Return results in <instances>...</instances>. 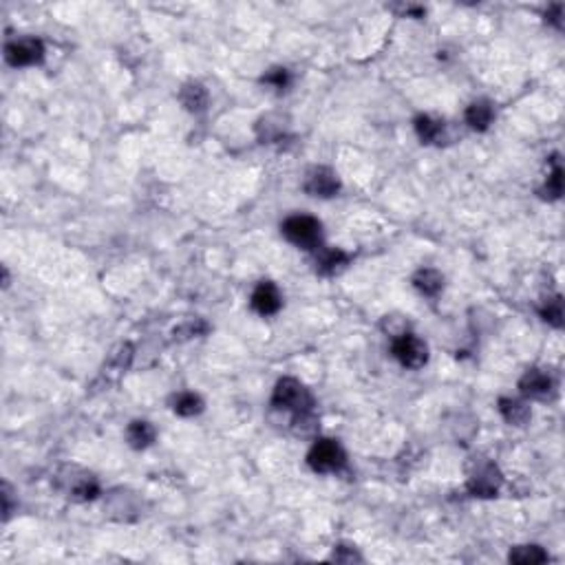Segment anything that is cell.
<instances>
[{
    "label": "cell",
    "instance_id": "cell-8",
    "mask_svg": "<svg viewBox=\"0 0 565 565\" xmlns=\"http://www.w3.org/2000/svg\"><path fill=\"white\" fill-rule=\"evenodd\" d=\"M519 389H521L523 395L541 400V397H548L550 391H552V378L548 374H543V371L532 369V371H528V374L521 378Z\"/></svg>",
    "mask_w": 565,
    "mask_h": 565
},
{
    "label": "cell",
    "instance_id": "cell-15",
    "mask_svg": "<svg viewBox=\"0 0 565 565\" xmlns=\"http://www.w3.org/2000/svg\"><path fill=\"white\" fill-rule=\"evenodd\" d=\"M413 282H415V287L422 294H427V296H435V294L442 289V274L435 272V269H422V272L415 274Z\"/></svg>",
    "mask_w": 565,
    "mask_h": 565
},
{
    "label": "cell",
    "instance_id": "cell-18",
    "mask_svg": "<svg viewBox=\"0 0 565 565\" xmlns=\"http://www.w3.org/2000/svg\"><path fill=\"white\" fill-rule=\"evenodd\" d=\"M347 263V254L340 250H325L318 259V272L323 274H333L336 269H340Z\"/></svg>",
    "mask_w": 565,
    "mask_h": 565
},
{
    "label": "cell",
    "instance_id": "cell-7",
    "mask_svg": "<svg viewBox=\"0 0 565 565\" xmlns=\"http://www.w3.org/2000/svg\"><path fill=\"white\" fill-rule=\"evenodd\" d=\"M252 307L263 316L276 314L280 310V294H278L274 282H269V280L259 282V287H256L252 294Z\"/></svg>",
    "mask_w": 565,
    "mask_h": 565
},
{
    "label": "cell",
    "instance_id": "cell-22",
    "mask_svg": "<svg viewBox=\"0 0 565 565\" xmlns=\"http://www.w3.org/2000/svg\"><path fill=\"white\" fill-rule=\"evenodd\" d=\"M263 82H267V84H274V86L282 88V86L287 84V71H285V69H274V71L269 73V75H265Z\"/></svg>",
    "mask_w": 565,
    "mask_h": 565
},
{
    "label": "cell",
    "instance_id": "cell-17",
    "mask_svg": "<svg viewBox=\"0 0 565 565\" xmlns=\"http://www.w3.org/2000/svg\"><path fill=\"white\" fill-rule=\"evenodd\" d=\"M173 404H175V411H177V413H179V415H184V417L197 415V413H201V408H203L201 397L195 395V393H182V395H177Z\"/></svg>",
    "mask_w": 565,
    "mask_h": 565
},
{
    "label": "cell",
    "instance_id": "cell-20",
    "mask_svg": "<svg viewBox=\"0 0 565 565\" xmlns=\"http://www.w3.org/2000/svg\"><path fill=\"white\" fill-rule=\"evenodd\" d=\"M541 314H543V318L548 320L550 325L561 327L563 325V303H561V299L557 296V299L548 301V305L543 307Z\"/></svg>",
    "mask_w": 565,
    "mask_h": 565
},
{
    "label": "cell",
    "instance_id": "cell-5",
    "mask_svg": "<svg viewBox=\"0 0 565 565\" xmlns=\"http://www.w3.org/2000/svg\"><path fill=\"white\" fill-rule=\"evenodd\" d=\"M45 54V47L40 40L35 38H20V40L9 42L5 49L7 62L14 64V67H27V64L40 62Z\"/></svg>",
    "mask_w": 565,
    "mask_h": 565
},
{
    "label": "cell",
    "instance_id": "cell-13",
    "mask_svg": "<svg viewBox=\"0 0 565 565\" xmlns=\"http://www.w3.org/2000/svg\"><path fill=\"white\" fill-rule=\"evenodd\" d=\"M128 442L133 448H146L152 440H155V429L148 422H133L128 427Z\"/></svg>",
    "mask_w": 565,
    "mask_h": 565
},
{
    "label": "cell",
    "instance_id": "cell-10",
    "mask_svg": "<svg viewBox=\"0 0 565 565\" xmlns=\"http://www.w3.org/2000/svg\"><path fill=\"white\" fill-rule=\"evenodd\" d=\"M179 100H182V104L188 111L199 113L208 104V93H205V88L201 84H186L182 88V93H179Z\"/></svg>",
    "mask_w": 565,
    "mask_h": 565
},
{
    "label": "cell",
    "instance_id": "cell-19",
    "mask_svg": "<svg viewBox=\"0 0 565 565\" xmlns=\"http://www.w3.org/2000/svg\"><path fill=\"white\" fill-rule=\"evenodd\" d=\"M561 192H563V170L559 164H555V170H552V175L548 177V184L541 190V195L546 199H559Z\"/></svg>",
    "mask_w": 565,
    "mask_h": 565
},
{
    "label": "cell",
    "instance_id": "cell-14",
    "mask_svg": "<svg viewBox=\"0 0 565 565\" xmlns=\"http://www.w3.org/2000/svg\"><path fill=\"white\" fill-rule=\"evenodd\" d=\"M491 120H493V109H491L488 102H475V104H470L468 111H466V122L472 128H477V131L488 128Z\"/></svg>",
    "mask_w": 565,
    "mask_h": 565
},
{
    "label": "cell",
    "instance_id": "cell-4",
    "mask_svg": "<svg viewBox=\"0 0 565 565\" xmlns=\"http://www.w3.org/2000/svg\"><path fill=\"white\" fill-rule=\"evenodd\" d=\"M342 464H344V451L340 448V444L333 440H320L310 451V466L318 472L338 470Z\"/></svg>",
    "mask_w": 565,
    "mask_h": 565
},
{
    "label": "cell",
    "instance_id": "cell-21",
    "mask_svg": "<svg viewBox=\"0 0 565 565\" xmlns=\"http://www.w3.org/2000/svg\"><path fill=\"white\" fill-rule=\"evenodd\" d=\"M131 358H133V349H131V344H120L118 349H115L111 353V363L118 367L120 371H124L128 367V363H131Z\"/></svg>",
    "mask_w": 565,
    "mask_h": 565
},
{
    "label": "cell",
    "instance_id": "cell-16",
    "mask_svg": "<svg viewBox=\"0 0 565 565\" xmlns=\"http://www.w3.org/2000/svg\"><path fill=\"white\" fill-rule=\"evenodd\" d=\"M415 131L422 141H438L444 131V124L429 118V115H422V118H417V122H415Z\"/></svg>",
    "mask_w": 565,
    "mask_h": 565
},
{
    "label": "cell",
    "instance_id": "cell-1",
    "mask_svg": "<svg viewBox=\"0 0 565 565\" xmlns=\"http://www.w3.org/2000/svg\"><path fill=\"white\" fill-rule=\"evenodd\" d=\"M272 402L276 408H287V411H294V413H305V411H312L314 406L310 391L294 378H282L276 384Z\"/></svg>",
    "mask_w": 565,
    "mask_h": 565
},
{
    "label": "cell",
    "instance_id": "cell-6",
    "mask_svg": "<svg viewBox=\"0 0 565 565\" xmlns=\"http://www.w3.org/2000/svg\"><path fill=\"white\" fill-rule=\"evenodd\" d=\"M338 188H340L338 179L329 168H314L307 173L305 190L314 197H333L338 192Z\"/></svg>",
    "mask_w": 565,
    "mask_h": 565
},
{
    "label": "cell",
    "instance_id": "cell-23",
    "mask_svg": "<svg viewBox=\"0 0 565 565\" xmlns=\"http://www.w3.org/2000/svg\"><path fill=\"white\" fill-rule=\"evenodd\" d=\"M333 559H336V561H342V563H353V561H360V557L356 555V550L347 548V546H340L336 552H333Z\"/></svg>",
    "mask_w": 565,
    "mask_h": 565
},
{
    "label": "cell",
    "instance_id": "cell-3",
    "mask_svg": "<svg viewBox=\"0 0 565 565\" xmlns=\"http://www.w3.org/2000/svg\"><path fill=\"white\" fill-rule=\"evenodd\" d=\"M393 356L408 369H420L427 365V344L420 338L411 336V333H402V336H395L393 340Z\"/></svg>",
    "mask_w": 565,
    "mask_h": 565
},
{
    "label": "cell",
    "instance_id": "cell-2",
    "mask_svg": "<svg viewBox=\"0 0 565 565\" xmlns=\"http://www.w3.org/2000/svg\"><path fill=\"white\" fill-rule=\"evenodd\" d=\"M282 234L301 248L314 250L320 243V223L314 216L296 214V216H289V219L282 223Z\"/></svg>",
    "mask_w": 565,
    "mask_h": 565
},
{
    "label": "cell",
    "instance_id": "cell-9",
    "mask_svg": "<svg viewBox=\"0 0 565 565\" xmlns=\"http://www.w3.org/2000/svg\"><path fill=\"white\" fill-rule=\"evenodd\" d=\"M499 484H502V477H499V470L495 466H486L482 470L475 472V477L470 479L468 488L470 493L482 495V497H491L497 493Z\"/></svg>",
    "mask_w": 565,
    "mask_h": 565
},
{
    "label": "cell",
    "instance_id": "cell-12",
    "mask_svg": "<svg viewBox=\"0 0 565 565\" xmlns=\"http://www.w3.org/2000/svg\"><path fill=\"white\" fill-rule=\"evenodd\" d=\"M510 563H519V565H536V563H546L548 555L536 546H521L510 552Z\"/></svg>",
    "mask_w": 565,
    "mask_h": 565
},
{
    "label": "cell",
    "instance_id": "cell-11",
    "mask_svg": "<svg viewBox=\"0 0 565 565\" xmlns=\"http://www.w3.org/2000/svg\"><path fill=\"white\" fill-rule=\"evenodd\" d=\"M499 411H502L504 420L508 424H515V427H523L530 420V408L517 400H502L499 402Z\"/></svg>",
    "mask_w": 565,
    "mask_h": 565
}]
</instances>
